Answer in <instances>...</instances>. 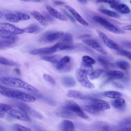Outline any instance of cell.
<instances>
[{
  "label": "cell",
  "mask_w": 131,
  "mask_h": 131,
  "mask_svg": "<svg viewBox=\"0 0 131 131\" xmlns=\"http://www.w3.org/2000/svg\"><path fill=\"white\" fill-rule=\"evenodd\" d=\"M0 81L2 83L9 86L21 88L35 93L38 91L37 89L28 83L16 78L2 77L0 78Z\"/></svg>",
  "instance_id": "cell-1"
},
{
  "label": "cell",
  "mask_w": 131,
  "mask_h": 131,
  "mask_svg": "<svg viewBox=\"0 0 131 131\" xmlns=\"http://www.w3.org/2000/svg\"><path fill=\"white\" fill-rule=\"evenodd\" d=\"M61 108L71 111L77 116L85 120H90L89 117L84 113L81 108L74 101L69 100L67 101Z\"/></svg>",
  "instance_id": "cell-2"
},
{
  "label": "cell",
  "mask_w": 131,
  "mask_h": 131,
  "mask_svg": "<svg viewBox=\"0 0 131 131\" xmlns=\"http://www.w3.org/2000/svg\"><path fill=\"white\" fill-rule=\"evenodd\" d=\"M6 113L14 118L20 121L28 122L31 120L27 113L21 108L18 110L11 107Z\"/></svg>",
  "instance_id": "cell-3"
},
{
  "label": "cell",
  "mask_w": 131,
  "mask_h": 131,
  "mask_svg": "<svg viewBox=\"0 0 131 131\" xmlns=\"http://www.w3.org/2000/svg\"><path fill=\"white\" fill-rule=\"evenodd\" d=\"M87 75L81 69H77L76 77L79 83L85 87L90 89L94 88V85L89 80Z\"/></svg>",
  "instance_id": "cell-4"
},
{
  "label": "cell",
  "mask_w": 131,
  "mask_h": 131,
  "mask_svg": "<svg viewBox=\"0 0 131 131\" xmlns=\"http://www.w3.org/2000/svg\"><path fill=\"white\" fill-rule=\"evenodd\" d=\"M9 98L28 102H32L36 100V98L34 96L21 91L13 89H12L10 92Z\"/></svg>",
  "instance_id": "cell-5"
},
{
  "label": "cell",
  "mask_w": 131,
  "mask_h": 131,
  "mask_svg": "<svg viewBox=\"0 0 131 131\" xmlns=\"http://www.w3.org/2000/svg\"><path fill=\"white\" fill-rule=\"evenodd\" d=\"M93 20L110 32L116 34L120 33V30L115 26L104 18L97 16L93 17Z\"/></svg>",
  "instance_id": "cell-6"
},
{
  "label": "cell",
  "mask_w": 131,
  "mask_h": 131,
  "mask_svg": "<svg viewBox=\"0 0 131 131\" xmlns=\"http://www.w3.org/2000/svg\"><path fill=\"white\" fill-rule=\"evenodd\" d=\"M61 43L62 42H59L50 47L34 49L31 51L30 53L33 55L48 54L53 53L60 50Z\"/></svg>",
  "instance_id": "cell-7"
},
{
  "label": "cell",
  "mask_w": 131,
  "mask_h": 131,
  "mask_svg": "<svg viewBox=\"0 0 131 131\" xmlns=\"http://www.w3.org/2000/svg\"><path fill=\"white\" fill-rule=\"evenodd\" d=\"M96 31L102 41L107 47L111 49L117 50L121 49V47L110 39L102 31L99 29H97Z\"/></svg>",
  "instance_id": "cell-8"
},
{
  "label": "cell",
  "mask_w": 131,
  "mask_h": 131,
  "mask_svg": "<svg viewBox=\"0 0 131 131\" xmlns=\"http://www.w3.org/2000/svg\"><path fill=\"white\" fill-rule=\"evenodd\" d=\"M0 29L5 30L15 34H20L25 32L22 29L10 23H0Z\"/></svg>",
  "instance_id": "cell-9"
},
{
  "label": "cell",
  "mask_w": 131,
  "mask_h": 131,
  "mask_svg": "<svg viewBox=\"0 0 131 131\" xmlns=\"http://www.w3.org/2000/svg\"><path fill=\"white\" fill-rule=\"evenodd\" d=\"M91 104L96 109L100 111H102L109 109L110 106L107 101L102 99H93Z\"/></svg>",
  "instance_id": "cell-10"
},
{
  "label": "cell",
  "mask_w": 131,
  "mask_h": 131,
  "mask_svg": "<svg viewBox=\"0 0 131 131\" xmlns=\"http://www.w3.org/2000/svg\"><path fill=\"white\" fill-rule=\"evenodd\" d=\"M63 33L62 32H47L43 36L42 38L45 41H53L62 37Z\"/></svg>",
  "instance_id": "cell-11"
},
{
  "label": "cell",
  "mask_w": 131,
  "mask_h": 131,
  "mask_svg": "<svg viewBox=\"0 0 131 131\" xmlns=\"http://www.w3.org/2000/svg\"><path fill=\"white\" fill-rule=\"evenodd\" d=\"M83 42L102 54L104 55L107 54V52L101 46L95 41L93 40L85 39L83 40Z\"/></svg>",
  "instance_id": "cell-12"
},
{
  "label": "cell",
  "mask_w": 131,
  "mask_h": 131,
  "mask_svg": "<svg viewBox=\"0 0 131 131\" xmlns=\"http://www.w3.org/2000/svg\"><path fill=\"white\" fill-rule=\"evenodd\" d=\"M66 95L69 97H73L81 100H89L92 99L91 96L74 90H69L67 93Z\"/></svg>",
  "instance_id": "cell-13"
},
{
  "label": "cell",
  "mask_w": 131,
  "mask_h": 131,
  "mask_svg": "<svg viewBox=\"0 0 131 131\" xmlns=\"http://www.w3.org/2000/svg\"><path fill=\"white\" fill-rule=\"evenodd\" d=\"M65 7L80 23L85 26H88L89 24L73 8L67 5H65Z\"/></svg>",
  "instance_id": "cell-14"
},
{
  "label": "cell",
  "mask_w": 131,
  "mask_h": 131,
  "mask_svg": "<svg viewBox=\"0 0 131 131\" xmlns=\"http://www.w3.org/2000/svg\"><path fill=\"white\" fill-rule=\"evenodd\" d=\"M46 8L49 13L53 16L60 20L66 21L67 18L62 13L49 6H46Z\"/></svg>",
  "instance_id": "cell-15"
},
{
  "label": "cell",
  "mask_w": 131,
  "mask_h": 131,
  "mask_svg": "<svg viewBox=\"0 0 131 131\" xmlns=\"http://www.w3.org/2000/svg\"><path fill=\"white\" fill-rule=\"evenodd\" d=\"M61 110L56 113V115L62 118H72L75 117L76 115L74 113L71 111L61 108Z\"/></svg>",
  "instance_id": "cell-16"
},
{
  "label": "cell",
  "mask_w": 131,
  "mask_h": 131,
  "mask_svg": "<svg viewBox=\"0 0 131 131\" xmlns=\"http://www.w3.org/2000/svg\"><path fill=\"white\" fill-rule=\"evenodd\" d=\"M58 127L60 129L63 131H72L74 129V126L72 122L64 120L59 124Z\"/></svg>",
  "instance_id": "cell-17"
},
{
  "label": "cell",
  "mask_w": 131,
  "mask_h": 131,
  "mask_svg": "<svg viewBox=\"0 0 131 131\" xmlns=\"http://www.w3.org/2000/svg\"><path fill=\"white\" fill-rule=\"evenodd\" d=\"M61 82L62 84L67 88L72 87L76 85V82L74 79L69 76L62 77L61 79Z\"/></svg>",
  "instance_id": "cell-18"
},
{
  "label": "cell",
  "mask_w": 131,
  "mask_h": 131,
  "mask_svg": "<svg viewBox=\"0 0 131 131\" xmlns=\"http://www.w3.org/2000/svg\"><path fill=\"white\" fill-rule=\"evenodd\" d=\"M110 6L122 14H127L129 13L130 10L125 4H123L117 3L111 4Z\"/></svg>",
  "instance_id": "cell-19"
},
{
  "label": "cell",
  "mask_w": 131,
  "mask_h": 131,
  "mask_svg": "<svg viewBox=\"0 0 131 131\" xmlns=\"http://www.w3.org/2000/svg\"><path fill=\"white\" fill-rule=\"evenodd\" d=\"M70 61V58L68 56H65L61 58L55 66L56 69L61 71L68 64Z\"/></svg>",
  "instance_id": "cell-20"
},
{
  "label": "cell",
  "mask_w": 131,
  "mask_h": 131,
  "mask_svg": "<svg viewBox=\"0 0 131 131\" xmlns=\"http://www.w3.org/2000/svg\"><path fill=\"white\" fill-rule=\"evenodd\" d=\"M21 108L27 112H28L33 117L36 118L40 119H42L43 118V115L40 113L25 104H23V107Z\"/></svg>",
  "instance_id": "cell-21"
},
{
  "label": "cell",
  "mask_w": 131,
  "mask_h": 131,
  "mask_svg": "<svg viewBox=\"0 0 131 131\" xmlns=\"http://www.w3.org/2000/svg\"><path fill=\"white\" fill-rule=\"evenodd\" d=\"M106 75L110 80L119 79L123 77L124 74L122 72L119 71L113 70L107 72Z\"/></svg>",
  "instance_id": "cell-22"
},
{
  "label": "cell",
  "mask_w": 131,
  "mask_h": 131,
  "mask_svg": "<svg viewBox=\"0 0 131 131\" xmlns=\"http://www.w3.org/2000/svg\"><path fill=\"white\" fill-rule=\"evenodd\" d=\"M111 66L115 68L126 70L130 67L129 64L127 62L124 60H119L111 63Z\"/></svg>",
  "instance_id": "cell-23"
},
{
  "label": "cell",
  "mask_w": 131,
  "mask_h": 131,
  "mask_svg": "<svg viewBox=\"0 0 131 131\" xmlns=\"http://www.w3.org/2000/svg\"><path fill=\"white\" fill-rule=\"evenodd\" d=\"M111 105L115 108L121 110L123 108L125 105V101L123 98H119L116 99L112 101Z\"/></svg>",
  "instance_id": "cell-24"
},
{
  "label": "cell",
  "mask_w": 131,
  "mask_h": 131,
  "mask_svg": "<svg viewBox=\"0 0 131 131\" xmlns=\"http://www.w3.org/2000/svg\"><path fill=\"white\" fill-rule=\"evenodd\" d=\"M31 14L41 25L46 26L47 24V22L45 17L38 12L33 11L31 12Z\"/></svg>",
  "instance_id": "cell-25"
},
{
  "label": "cell",
  "mask_w": 131,
  "mask_h": 131,
  "mask_svg": "<svg viewBox=\"0 0 131 131\" xmlns=\"http://www.w3.org/2000/svg\"><path fill=\"white\" fill-rule=\"evenodd\" d=\"M0 36L2 38L13 40L15 41L18 39L16 34L2 29H0Z\"/></svg>",
  "instance_id": "cell-26"
},
{
  "label": "cell",
  "mask_w": 131,
  "mask_h": 131,
  "mask_svg": "<svg viewBox=\"0 0 131 131\" xmlns=\"http://www.w3.org/2000/svg\"><path fill=\"white\" fill-rule=\"evenodd\" d=\"M87 75H90L93 71V68L92 64L82 62L80 68Z\"/></svg>",
  "instance_id": "cell-27"
},
{
  "label": "cell",
  "mask_w": 131,
  "mask_h": 131,
  "mask_svg": "<svg viewBox=\"0 0 131 131\" xmlns=\"http://www.w3.org/2000/svg\"><path fill=\"white\" fill-rule=\"evenodd\" d=\"M61 58V57L59 55H56L51 56H43L41 57L42 59L53 63H57Z\"/></svg>",
  "instance_id": "cell-28"
},
{
  "label": "cell",
  "mask_w": 131,
  "mask_h": 131,
  "mask_svg": "<svg viewBox=\"0 0 131 131\" xmlns=\"http://www.w3.org/2000/svg\"><path fill=\"white\" fill-rule=\"evenodd\" d=\"M83 109L86 112L94 115H99L102 113V111L96 109L91 104L84 105L83 106Z\"/></svg>",
  "instance_id": "cell-29"
},
{
  "label": "cell",
  "mask_w": 131,
  "mask_h": 131,
  "mask_svg": "<svg viewBox=\"0 0 131 131\" xmlns=\"http://www.w3.org/2000/svg\"><path fill=\"white\" fill-rule=\"evenodd\" d=\"M34 95L38 99H41L49 104L52 106L56 104V103L52 99L47 97L45 96L42 94L35 93Z\"/></svg>",
  "instance_id": "cell-30"
},
{
  "label": "cell",
  "mask_w": 131,
  "mask_h": 131,
  "mask_svg": "<svg viewBox=\"0 0 131 131\" xmlns=\"http://www.w3.org/2000/svg\"><path fill=\"white\" fill-rule=\"evenodd\" d=\"M103 94L106 97L113 99L119 98L122 96V94L121 93L115 91H106L104 92Z\"/></svg>",
  "instance_id": "cell-31"
},
{
  "label": "cell",
  "mask_w": 131,
  "mask_h": 131,
  "mask_svg": "<svg viewBox=\"0 0 131 131\" xmlns=\"http://www.w3.org/2000/svg\"><path fill=\"white\" fill-rule=\"evenodd\" d=\"M99 11L103 14L114 18H119L121 17L120 15L117 13L108 10L100 8Z\"/></svg>",
  "instance_id": "cell-32"
},
{
  "label": "cell",
  "mask_w": 131,
  "mask_h": 131,
  "mask_svg": "<svg viewBox=\"0 0 131 131\" xmlns=\"http://www.w3.org/2000/svg\"><path fill=\"white\" fill-rule=\"evenodd\" d=\"M0 64L12 66H19V64L16 62L2 57H0Z\"/></svg>",
  "instance_id": "cell-33"
},
{
  "label": "cell",
  "mask_w": 131,
  "mask_h": 131,
  "mask_svg": "<svg viewBox=\"0 0 131 131\" xmlns=\"http://www.w3.org/2000/svg\"><path fill=\"white\" fill-rule=\"evenodd\" d=\"M15 41L2 38H0V49L7 47L14 43Z\"/></svg>",
  "instance_id": "cell-34"
},
{
  "label": "cell",
  "mask_w": 131,
  "mask_h": 131,
  "mask_svg": "<svg viewBox=\"0 0 131 131\" xmlns=\"http://www.w3.org/2000/svg\"><path fill=\"white\" fill-rule=\"evenodd\" d=\"M61 39L63 43L71 45L73 42V38L72 35L68 33L63 34Z\"/></svg>",
  "instance_id": "cell-35"
},
{
  "label": "cell",
  "mask_w": 131,
  "mask_h": 131,
  "mask_svg": "<svg viewBox=\"0 0 131 131\" xmlns=\"http://www.w3.org/2000/svg\"><path fill=\"white\" fill-rule=\"evenodd\" d=\"M40 29L38 25L35 24H32L22 29L25 32L32 33L38 31Z\"/></svg>",
  "instance_id": "cell-36"
},
{
  "label": "cell",
  "mask_w": 131,
  "mask_h": 131,
  "mask_svg": "<svg viewBox=\"0 0 131 131\" xmlns=\"http://www.w3.org/2000/svg\"><path fill=\"white\" fill-rule=\"evenodd\" d=\"M5 17L8 21L12 22L17 23L21 20L17 14H7L5 15Z\"/></svg>",
  "instance_id": "cell-37"
},
{
  "label": "cell",
  "mask_w": 131,
  "mask_h": 131,
  "mask_svg": "<svg viewBox=\"0 0 131 131\" xmlns=\"http://www.w3.org/2000/svg\"><path fill=\"white\" fill-rule=\"evenodd\" d=\"M11 107L9 105L4 104H0V118L4 117L5 114Z\"/></svg>",
  "instance_id": "cell-38"
},
{
  "label": "cell",
  "mask_w": 131,
  "mask_h": 131,
  "mask_svg": "<svg viewBox=\"0 0 131 131\" xmlns=\"http://www.w3.org/2000/svg\"><path fill=\"white\" fill-rule=\"evenodd\" d=\"M104 70L102 69H97L93 71L90 75L89 78L93 80L98 78L103 72Z\"/></svg>",
  "instance_id": "cell-39"
},
{
  "label": "cell",
  "mask_w": 131,
  "mask_h": 131,
  "mask_svg": "<svg viewBox=\"0 0 131 131\" xmlns=\"http://www.w3.org/2000/svg\"><path fill=\"white\" fill-rule=\"evenodd\" d=\"M12 89L0 85V94L9 97Z\"/></svg>",
  "instance_id": "cell-40"
},
{
  "label": "cell",
  "mask_w": 131,
  "mask_h": 131,
  "mask_svg": "<svg viewBox=\"0 0 131 131\" xmlns=\"http://www.w3.org/2000/svg\"><path fill=\"white\" fill-rule=\"evenodd\" d=\"M97 60L102 67L106 68H108L110 62L106 58L102 57H99L97 58Z\"/></svg>",
  "instance_id": "cell-41"
},
{
  "label": "cell",
  "mask_w": 131,
  "mask_h": 131,
  "mask_svg": "<svg viewBox=\"0 0 131 131\" xmlns=\"http://www.w3.org/2000/svg\"><path fill=\"white\" fill-rule=\"evenodd\" d=\"M117 54L125 57L130 60H131V53L130 52L122 50L121 49L117 50Z\"/></svg>",
  "instance_id": "cell-42"
},
{
  "label": "cell",
  "mask_w": 131,
  "mask_h": 131,
  "mask_svg": "<svg viewBox=\"0 0 131 131\" xmlns=\"http://www.w3.org/2000/svg\"><path fill=\"white\" fill-rule=\"evenodd\" d=\"M82 61L90 64H93L96 63L95 60L90 56L85 55L83 56L82 58Z\"/></svg>",
  "instance_id": "cell-43"
},
{
  "label": "cell",
  "mask_w": 131,
  "mask_h": 131,
  "mask_svg": "<svg viewBox=\"0 0 131 131\" xmlns=\"http://www.w3.org/2000/svg\"><path fill=\"white\" fill-rule=\"evenodd\" d=\"M14 129L17 131H30L31 130L30 129L22 126L18 124H16L14 126Z\"/></svg>",
  "instance_id": "cell-44"
},
{
  "label": "cell",
  "mask_w": 131,
  "mask_h": 131,
  "mask_svg": "<svg viewBox=\"0 0 131 131\" xmlns=\"http://www.w3.org/2000/svg\"><path fill=\"white\" fill-rule=\"evenodd\" d=\"M44 79L52 85L55 84V82L54 79L50 75L47 74H44L43 75Z\"/></svg>",
  "instance_id": "cell-45"
},
{
  "label": "cell",
  "mask_w": 131,
  "mask_h": 131,
  "mask_svg": "<svg viewBox=\"0 0 131 131\" xmlns=\"http://www.w3.org/2000/svg\"><path fill=\"white\" fill-rule=\"evenodd\" d=\"M42 14L46 20L50 22H53L54 21V18L49 13L44 11L42 12Z\"/></svg>",
  "instance_id": "cell-46"
},
{
  "label": "cell",
  "mask_w": 131,
  "mask_h": 131,
  "mask_svg": "<svg viewBox=\"0 0 131 131\" xmlns=\"http://www.w3.org/2000/svg\"><path fill=\"white\" fill-rule=\"evenodd\" d=\"M120 0H96L98 3H104L111 4L119 3Z\"/></svg>",
  "instance_id": "cell-47"
},
{
  "label": "cell",
  "mask_w": 131,
  "mask_h": 131,
  "mask_svg": "<svg viewBox=\"0 0 131 131\" xmlns=\"http://www.w3.org/2000/svg\"><path fill=\"white\" fill-rule=\"evenodd\" d=\"M16 14L21 20H28L30 18V16L27 14L21 13H17Z\"/></svg>",
  "instance_id": "cell-48"
},
{
  "label": "cell",
  "mask_w": 131,
  "mask_h": 131,
  "mask_svg": "<svg viewBox=\"0 0 131 131\" xmlns=\"http://www.w3.org/2000/svg\"><path fill=\"white\" fill-rule=\"evenodd\" d=\"M72 68V65L70 61L67 66L60 72L63 73L68 72L71 70Z\"/></svg>",
  "instance_id": "cell-49"
},
{
  "label": "cell",
  "mask_w": 131,
  "mask_h": 131,
  "mask_svg": "<svg viewBox=\"0 0 131 131\" xmlns=\"http://www.w3.org/2000/svg\"><path fill=\"white\" fill-rule=\"evenodd\" d=\"M61 11L66 16H67L72 22H75V20L69 13H68L65 10L63 9H61Z\"/></svg>",
  "instance_id": "cell-50"
},
{
  "label": "cell",
  "mask_w": 131,
  "mask_h": 131,
  "mask_svg": "<svg viewBox=\"0 0 131 131\" xmlns=\"http://www.w3.org/2000/svg\"><path fill=\"white\" fill-rule=\"evenodd\" d=\"M122 45L124 47L131 49V42L128 40L124 41L122 42Z\"/></svg>",
  "instance_id": "cell-51"
},
{
  "label": "cell",
  "mask_w": 131,
  "mask_h": 131,
  "mask_svg": "<svg viewBox=\"0 0 131 131\" xmlns=\"http://www.w3.org/2000/svg\"><path fill=\"white\" fill-rule=\"evenodd\" d=\"M131 26L130 25H128L124 26L122 27V28L124 30L130 31L131 30Z\"/></svg>",
  "instance_id": "cell-52"
},
{
  "label": "cell",
  "mask_w": 131,
  "mask_h": 131,
  "mask_svg": "<svg viewBox=\"0 0 131 131\" xmlns=\"http://www.w3.org/2000/svg\"><path fill=\"white\" fill-rule=\"evenodd\" d=\"M14 71L16 74L18 75H20V70L19 68L16 67L14 69Z\"/></svg>",
  "instance_id": "cell-53"
},
{
  "label": "cell",
  "mask_w": 131,
  "mask_h": 131,
  "mask_svg": "<svg viewBox=\"0 0 131 131\" xmlns=\"http://www.w3.org/2000/svg\"><path fill=\"white\" fill-rule=\"evenodd\" d=\"M53 3L56 5H62L64 4L63 2L58 1H54L53 2Z\"/></svg>",
  "instance_id": "cell-54"
},
{
  "label": "cell",
  "mask_w": 131,
  "mask_h": 131,
  "mask_svg": "<svg viewBox=\"0 0 131 131\" xmlns=\"http://www.w3.org/2000/svg\"><path fill=\"white\" fill-rule=\"evenodd\" d=\"M21 1L24 2H39L41 0H19Z\"/></svg>",
  "instance_id": "cell-55"
},
{
  "label": "cell",
  "mask_w": 131,
  "mask_h": 131,
  "mask_svg": "<svg viewBox=\"0 0 131 131\" xmlns=\"http://www.w3.org/2000/svg\"><path fill=\"white\" fill-rule=\"evenodd\" d=\"M83 4H86L87 3V0H77Z\"/></svg>",
  "instance_id": "cell-56"
},
{
  "label": "cell",
  "mask_w": 131,
  "mask_h": 131,
  "mask_svg": "<svg viewBox=\"0 0 131 131\" xmlns=\"http://www.w3.org/2000/svg\"><path fill=\"white\" fill-rule=\"evenodd\" d=\"M130 127H127L124 128L121 130L122 131H130L131 130Z\"/></svg>",
  "instance_id": "cell-57"
},
{
  "label": "cell",
  "mask_w": 131,
  "mask_h": 131,
  "mask_svg": "<svg viewBox=\"0 0 131 131\" xmlns=\"http://www.w3.org/2000/svg\"><path fill=\"white\" fill-rule=\"evenodd\" d=\"M108 127L107 126H104L103 127L102 129H103V130H107L108 128Z\"/></svg>",
  "instance_id": "cell-58"
},
{
  "label": "cell",
  "mask_w": 131,
  "mask_h": 131,
  "mask_svg": "<svg viewBox=\"0 0 131 131\" xmlns=\"http://www.w3.org/2000/svg\"><path fill=\"white\" fill-rule=\"evenodd\" d=\"M3 16V13L0 11V18H1Z\"/></svg>",
  "instance_id": "cell-59"
}]
</instances>
